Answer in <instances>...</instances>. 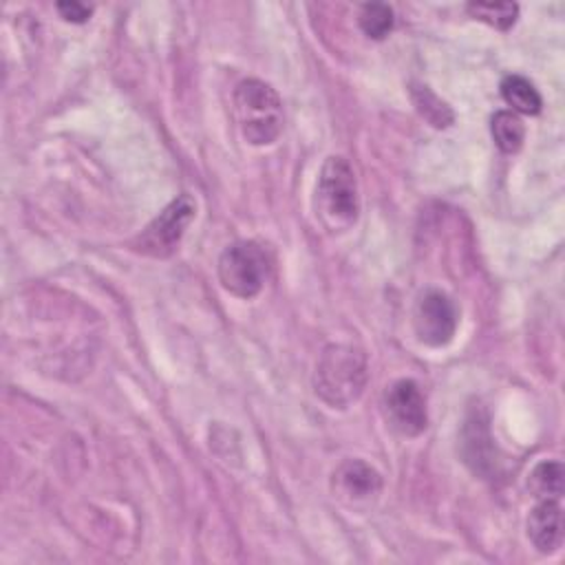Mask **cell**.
<instances>
[{"mask_svg": "<svg viewBox=\"0 0 565 565\" xmlns=\"http://www.w3.org/2000/svg\"><path fill=\"white\" fill-rule=\"evenodd\" d=\"M194 212H196V205H194L192 196H188V194L177 196L139 234L135 247L148 256H157V258L170 256L179 247V241H181L185 227L190 225V221L194 218Z\"/></svg>", "mask_w": 565, "mask_h": 565, "instance_id": "5b68a950", "label": "cell"}, {"mask_svg": "<svg viewBox=\"0 0 565 565\" xmlns=\"http://www.w3.org/2000/svg\"><path fill=\"white\" fill-rule=\"evenodd\" d=\"M234 117L252 146H267L282 130V102L267 82L247 77L234 88Z\"/></svg>", "mask_w": 565, "mask_h": 565, "instance_id": "3957f363", "label": "cell"}, {"mask_svg": "<svg viewBox=\"0 0 565 565\" xmlns=\"http://www.w3.org/2000/svg\"><path fill=\"white\" fill-rule=\"evenodd\" d=\"M466 11L494 29L508 31L519 18V4L514 2H468Z\"/></svg>", "mask_w": 565, "mask_h": 565, "instance_id": "9a60e30c", "label": "cell"}, {"mask_svg": "<svg viewBox=\"0 0 565 565\" xmlns=\"http://www.w3.org/2000/svg\"><path fill=\"white\" fill-rule=\"evenodd\" d=\"M503 102L512 108V113H523V115H539L543 99L536 90V86L516 73H510L501 79L499 84Z\"/></svg>", "mask_w": 565, "mask_h": 565, "instance_id": "30bf717a", "label": "cell"}, {"mask_svg": "<svg viewBox=\"0 0 565 565\" xmlns=\"http://www.w3.org/2000/svg\"><path fill=\"white\" fill-rule=\"evenodd\" d=\"M457 324V307L448 294L428 289L417 298L413 309V327L419 342L428 347H444L455 338Z\"/></svg>", "mask_w": 565, "mask_h": 565, "instance_id": "8992f818", "label": "cell"}, {"mask_svg": "<svg viewBox=\"0 0 565 565\" xmlns=\"http://www.w3.org/2000/svg\"><path fill=\"white\" fill-rule=\"evenodd\" d=\"M269 276V258L254 241H236L218 256V280L236 298H254Z\"/></svg>", "mask_w": 565, "mask_h": 565, "instance_id": "277c9868", "label": "cell"}, {"mask_svg": "<svg viewBox=\"0 0 565 565\" xmlns=\"http://www.w3.org/2000/svg\"><path fill=\"white\" fill-rule=\"evenodd\" d=\"M411 97L415 102V108L419 110V115L433 124L435 128H446L452 124L455 115L450 110V106L446 102H441L428 86H413L411 88Z\"/></svg>", "mask_w": 565, "mask_h": 565, "instance_id": "4fadbf2b", "label": "cell"}, {"mask_svg": "<svg viewBox=\"0 0 565 565\" xmlns=\"http://www.w3.org/2000/svg\"><path fill=\"white\" fill-rule=\"evenodd\" d=\"M316 214L329 232H347L360 216L358 179L344 157H327L316 185Z\"/></svg>", "mask_w": 565, "mask_h": 565, "instance_id": "7a4b0ae2", "label": "cell"}, {"mask_svg": "<svg viewBox=\"0 0 565 565\" xmlns=\"http://www.w3.org/2000/svg\"><path fill=\"white\" fill-rule=\"evenodd\" d=\"M527 488L536 499H561L563 494V463L541 461L527 477Z\"/></svg>", "mask_w": 565, "mask_h": 565, "instance_id": "7c38bea8", "label": "cell"}, {"mask_svg": "<svg viewBox=\"0 0 565 565\" xmlns=\"http://www.w3.org/2000/svg\"><path fill=\"white\" fill-rule=\"evenodd\" d=\"M527 539L541 554H552L563 541V512L558 499H539L527 516Z\"/></svg>", "mask_w": 565, "mask_h": 565, "instance_id": "9c48e42d", "label": "cell"}, {"mask_svg": "<svg viewBox=\"0 0 565 565\" xmlns=\"http://www.w3.org/2000/svg\"><path fill=\"white\" fill-rule=\"evenodd\" d=\"M333 490L349 505H364L380 494L382 477L366 461L347 459L333 472Z\"/></svg>", "mask_w": 565, "mask_h": 565, "instance_id": "ba28073f", "label": "cell"}, {"mask_svg": "<svg viewBox=\"0 0 565 565\" xmlns=\"http://www.w3.org/2000/svg\"><path fill=\"white\" fill-rule=\"evenodd\" d=\"M490 132L497 148L505 154L519 152L525 139V126L521 117L512 110H497L490 119Z\"/></svg>", "mask_w": 565, "mask_h": 565, "instance_id": "8fae6325", "label": "cell"}, {"mask_svg": "<svg viewBox=\"0 0 565 565\" xmlns=\"http://www.w3.org/2000/svg\"><path fill=\"white\" fill-rule=\"evenodd\" d=\"M358 24L366 38L384 40L393 31V24H395L393 9L384 2H366L360 7Z\"/></svg>", "mask_w": 565, "mask_h": 565, "instance_id": "5bb4252c", "label": "cell"}, {"mask_svg": "<svg viewBox=\"0 0 565 565\" xmlns=\"http://www.w3.org/2000/svg\"><path fill=\"white\" fill-rule=\"evenodd\" d=\"M369 380L366 355L351 344H329L313 371V391L331 408L351 406Z\"/></svg>", "mask_w": 565, "mask_h": 565, "instance_id": "6da1fadb", "label": "cell"}, {"mask_svg": "<svg viewBox=\"0 0 565 565\" xmlns=\"http://www.w3.org/2000/svg\"><path fill=\"white\" fill-rule=\"evenodd\" d=\"M57 11L60 15L66 20V22H75V24H82L90 18L93 13V7H86L82 2H57Z\"/></svg>", "mask_w": 565, "mask_h": 565, "instance_id": "2e32d148", "label": "cell"}, {"mask_svg": "<svg viewBox=\"0 0 565 565\" xmlns=\"http://www.w3.org/2000/svg\"><path fill=\"white\" fill-rule=\"evenodd\" d=\"M384 411L388 424L404 437H417L428 426L426 399L413 380H397L386 388Z\"/></svg>", "mask_w": 565, "mask_h": 565, "instance_id": "52a82bcc", "label": "cell"}]
</instances>
